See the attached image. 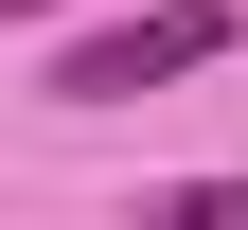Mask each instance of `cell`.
<instances>
[{
    "label": "cell",
    "instance_id": "6da1fadb",
    "mask_svg": "<svg viewBox=\"0 0 248 230\" xmlns=\"http://www.w3.org/2000/svg\"><path fill=\"white\" fill-rule=\"evenodd\" d=\"M213 53H231V0H142L107 36H53V107H142V89L213 71Z\"/></svg>",
    "mask_w": 248,
    "mask_h": 230
},
{
    "label": "cell",
    "instance_id": "7a4b0ae2",
    "mask_svg": "<svg viewBox=\"0 0 248 230\" xmlns=\"http://www.w3.org/2000/svg\"><path fill=\"white\" fill-rule=\"evenodd\" d=\"M124 230H248V177H160Z\"/></svg>",
    "mask_w": 248,
    "mask_h": 230
}]
</instances>
